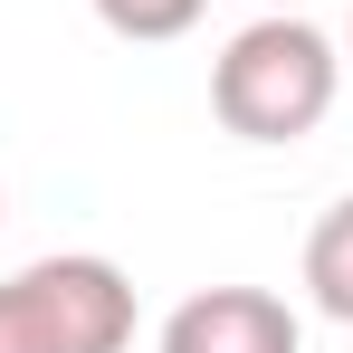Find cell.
Here are the masks:
<instances>
[{"label":"cell","mask_w":353,"mask_h":353,"mask_svg":"<svg viewBox=\"0 0 353 353\" xmlns=\"http://www.w3.org/2000/svg\"><path fill=\"white\" fill-rule=\"evenodd\" d=\"M305 296H315L334 325H353V191L305 230Z\"/></svg>","instance_id":"4"},{"label":"cell","mask_w":353,"mask_h":353,"mask_svg":"<svg viewBox=\"0 0 353 353\" xmlns=\"http://www.w3.org/2000/svg\"><path fill=\"white\" fill-rule=\"evenodd\" d=\"M268 10H305V0H268Z\"/></svg>","instance_id":"6"},{"label":"cell","mask_w":353,"mask_h":353,"mask_svg":"<svg viewBox=\"0 0 353 353\" xmlns=\"http://www.w3.org/2000/svg\"><path fill=\"white\" fill-rule=\"evenodd\" d=\"M334 86H344L334 39L296 10H268L210 58V115L239 143H296V134H315L334 115Z\"/></svg>","instance_id":"1"},{"label":"cell","mask_w":353,"mask_h":353,"mask_svg":"<svg viewBox=\"0 0 353 353\" xmlns=\"http://www.w3.org/2000/svg\"><path fill=\"white\" fill-rule=\"evenodd\" d=\"M134 277L115 258H39L0 277V353H124Z\"/></svg>","instance_id":"2"},{"label":"cell","mask_w":353,"mask_h":353,"mask_svg":"<svg viewBox=\"0 0 353 353\" xmlns=\"http://www.w3.org/2000/svg\"><path fill=\"white\" fill-rule=\"evenodd\" d=\"M344 48H353V39H344Z\"/></svg>","instance_id":"7"},{"label":"cell","mask_w":353,"mask_h":353,"mask_svg":"<svg viewBox=\"0 0 353 353\" xmlns=\"http://www.w3.org/2000/svg\"><path fill=\"white\" fill-rule=\"evenodd\" d=\"M163 353H305V334L268 287H201L163 315Z\"/></svg>","instance_id":"3"},{"label":"cell","mask_w":353,"mask_h":353,"mask_svg":"<svg viewBox=\"0 0 353 353\" xmlns=\"http://www.w3.org/2000/svg\"><path fill=\"white\" fill-rule=\"evenodd\" d=\"M201 10H210V0H96V19H105L115 39H134V48L191 39V29H201Z\"/></svg>","instance_id":"5"}]
</instances>
